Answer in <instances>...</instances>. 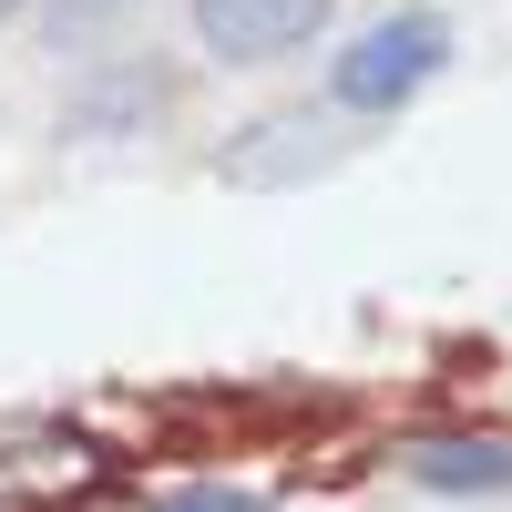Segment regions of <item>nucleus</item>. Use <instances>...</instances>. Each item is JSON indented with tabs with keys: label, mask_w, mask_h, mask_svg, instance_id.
<instances>
[{
	"label": "nucleus",
	"mask_w": 512,
	"mask_h": 512,
	"mask_svg": "<svg viewBox=\"0 0 512 512\" xmlns=\"http://www.w3.org/2000/svg\"><path fill=\"white\" fill-rule=\"evenodd\" d=\"M154 512H277L267 492H236V482H185V492H164Z\"/></svg>",
	"instance_id": "5"
},
{
	"label": "nucleus",
	"mask_w": 512,
	"mask_h": 512,
	"mask_svg": "<svg viewBox=\"0 0 512 512\" xmlns=\"http://www.w3.org/2000/svg\"><path fill=\"white\" fill-rule=\"evenodd\" d=\"M400 472L420 482V492H512V441L502 431H420L410 451H400Z\"/></svg>",
	"instance_id": "3"
},
{
	"label": "nucleus",
	"mask_w": 512,
	"mask_h": 512,
	"mask_svg": "<svg viewBox=\"0 0 512 512\" xmlns=\"http://www.w3.org/2000/svg\"><path fill=\"white\" fill-rule=\"evenodd\" d=\"M338 154H349V134H338V123L287 113V123H256V144L226 154V175H236V185H277V175H308V164H338Z\"/></svg>",
	"instance_id": "4"
},
{
	"label": "nucleus",
	"mask_w": 512,
	"mask_h": 512,
	"mask_svg": "<svg viewBox=\"0 0 512 512\" xmlns=\"http://www.w3.org/2000/svg\"><path fill=\"white\" fill-rule=\"evenodd\" d=\"M134 0H52V41H93V31H113Z\"/></svg>",
	"instance_id": "6"
},
{
	"label": "nucleus",
	"mask_w": 512,
	"mask_h": 512,
	"mask_svg": "<svg viewBox=\"0 0 512 512\" xmlns=\"http://www.w3.org/2000/svg\"><path fill=\"white\" fill-rule=\"evenodd\" d=\"M11 11H21V0H0V21H11Z\"/></svg>",
	"instance_id": "7"
},
{
	"label": "nucleus",
	"mask_w": 512,
	"mask_h": 512,
	"mask_svg": "<svg viewBox=\"0 0 512 512\" xmlns=\"http://www.w3.org/2000/svg\"><path fill=\"white\" fill-rule=\"evenodd\" d=\"M328 0H195V41L216 62H277L297 41H318Z\"/></svg>",
	"instance_id": "2"
},
{
	"label": "nucleus",
	"mask_w": 512,
	"mask_h": 512,
	"mask_svg": "<svg viewBox=\"0 0 512 512\" xmlns=\"http://www.w3.org/2000/svg\"><path fill=\"white\" fill-rule=\"evenodd\" d=\"M441 62H451V21L441 11H390V21H369L349 52L328 62V93L349 113H400Z\"/></svg>",
	"instance_id": "1"
}]
</instances>
